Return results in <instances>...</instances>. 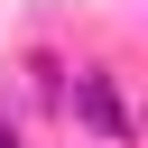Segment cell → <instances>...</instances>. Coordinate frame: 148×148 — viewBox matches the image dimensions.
<instances>
[{"mask_svg":"<svg viewBox=\"0 0 148 148\" xmlns=\"http://www.w3.org/2000/svg\"><path fill=\"white\" fill-rule=\"evenodd\" d=\"M0 148H18V130H0Z\"/></svg>","mask_w":148,"mask_h":148,"instance_id":"cell-2","label":"cell"},{"mask_svg":"<svg viewBox=\"0 0 148 148\" xmlns=\"http://www.w3.org/2000/svg\"><path fill=\"white\" fill-rule=\"evenodd\" d=\"M74 120H83V130H102V139H120V130H130V120H120V102H111V83H102V74H74Z\"/></svg>","mask_w":148,"mask_h":148,"instance_id":"cell-1","label":"cell"}]
</instances>
